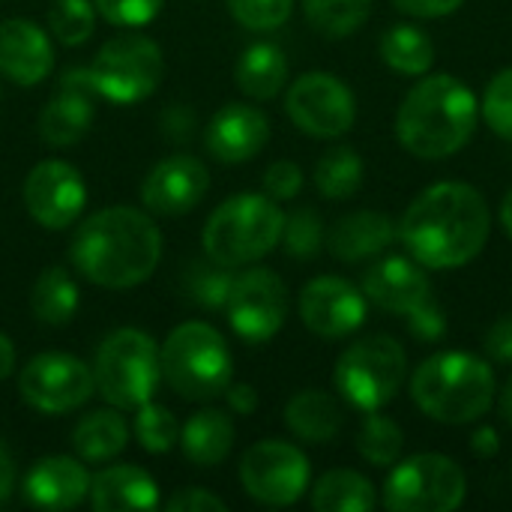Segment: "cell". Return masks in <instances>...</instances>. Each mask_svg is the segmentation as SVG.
Returning a JSON list of instances; mask_svg holds the SVG:
<instances>
[{"mask_svg": "<svg viewBox=\"0 0 512 512\" xmlns=\"http://www.w3.org/2000/svg\"><path fill=\"white\" fill-rule=\"evenodd\" d=\"M492 231L486 198L468 183H435L420 192L399 222V237L417 264L456 270L474 261Z\"/></svg>", "mask_w": 512, "mask_h": 512, "instance_id": "cell-1", "label": "cell"}, {"mask_svg": "<svg viewBox=\"0 0 512 512\" xmlns=\"http://www.w3.org/2000/svg\"><path fill=\"white\" fill-rule=\"evenodd\" d=\"M162 255V234L135 207H105L84 219L69 243L75 270L111 291L147 282Z\"/></svg>", "mask_w": 512, "mask_h": 512, "instance_id": "cell-2", "label": "cell"}, {"mask_svg": "<svg viewBox=\"0 0 512 512\" xmlns=\"http://www.w3.org/2000/svg\"><path fill=\"white\" fill-rule=\"evenodd\" d=\"M480 120V102L456 75H429L417 81L396 114L402 147L420 159H447L459 153Z\"/></svg>", "mask_w": 512, "mask_h": 512, "instance_id": "cell-3", "label": "cell"}, {"mask_svg": "<svg viewBox=\"0 0 512 512\" xmlns=\"http://www.w3.org/2000/svg\"><path fill=\"white\" fill-rule=\"evenodd\" d=\"M411 399L435 423L465 426L492 408L495 372L474 354L444 351L420 363L411 378Z\"/></svg>", "mask_w": 512, "mask_h": 512, "instance_id": "cell-4", "label": "cell"}, {"mask_svg": "<svg viewBox=\"0 0 512 512\" xmlns=\"http://www.w3.org/2000/svg\"><path fill=\"white\" fill-rule=\"evenodd\" d=\"M282 225L285 213L276 207L273 198L243 192L222 201L210 213L201 240L207 258L225 267H240L270 255L282 240Z\"/></svg>", "mask_w": 512, "mask_h": 512, "instance_id": "cell-5", "label": "cell"}, {"mask_svg": "<svg viewBox=\"0 0 512 512\" xmlns=\"http://www.w3.org/2000/svg\"><path fill=\"white\" fill-rule=\"evenodd\" d=\"M159 357L162 378L180 399L207 402L225 393V387L231 384V351L222 333L210 324H180L159 348Z\"/></svg>", "mask_w": 512, "mask_h": 512, "instance_id": "cell-6", "label": "cell"}, {"mask_svg": "<svg viewBox=\"0 0 512 512\" xmlns=\"http://www.w3.org/2000/svg\"><path fill=\"white\" fill-rule=\"evenodd\" d=\"M93 378L108 405L120 411H138L153 399L162 381L159 345L144 330H114L96 351Z\"/></svg>", "mask_w": 512, "mask_h": 512, "instance_id": "cell-7", "label": "cell"}, {"mask_svg": "<svg viewBox=\"0 0 512 512\" xmlns=\"http://www.w3.org/2000/svg\"><path fill=\"white\" fill-rule=\"evenodd\" d=\"M408 357L393 336H369L342 351L333 381L336 390L360 411H381L405 384Z\"/></svg>", "mask_w": 512, "mask_h": 512, "instance_id": "cell-8", "label": "cell"}, {"mask_svg": "<svg viewBox=\"0 0 512 512\" xmlns=\"http://www.w3.org/2000/svg\"><path fill=\"white\" fill-rule=\"evenodd\" d=\"M468 492L462 468L438 453L399 462L384 483V507L390 512H453Z\"/></svg>", "mask_w": 512, "mask_h": 512, "instance_id": "cell-9", "label": "cell"}, {"mask_svg": "<svg viewBox=\"0 0 512 512\" xmlns=\"http://www.w3.org/2000/svg\"><path fill=\"white\" fill-rule=\"evenodd\" d=\"M90 72L96 78V93L102 99L132 105L147 99L159 87L165 60L162 48L153 39L141 33H120L99 48Z\"/></svg>", "mask_w": 512, "mask_h": 512, "instance_id": "cell-10", "label": "cell"}, {"mask_svg": "<svg viewBox=\"0 0 512 512\" xmlns=\"http://www.w3.org/2000/svg\"><path fill=\"white\" fill-rule=\"evenodd\" d=\"M240 483L264 507H291L309 489V459L288 441H258L243 453Z\"/></svg>", "mask_w": 512, "mask_h": 512, "instance_id": "cell-11", "label": "cell"}, {"mask_svg": "<svg viewBox=\"0 0 512 512\" xmlns=\"http://www.w3.org/2000/svg\"><path fill=\"white\" fill-rule=\"evenodd\" d=\"M285 111L300 132L312 138H339L354 126L357 102L342 78L330 72H306L291 84Z\"/></svg>", "mask_w": 512, "mask_h": 512, "instance_id": "cell-12", "label": "cell"}, {"mask_svg": "<svg viewBox=\"0 0 512 512\" xmlns=\"http://www.w3.org/2000/svg\"><path fill=\"white\" fill-rule=\"evenodd\" d=\"M18 390L21 399L42 414H69L93 396L96 378L84 360L48 351L24 366Z\"/></svg>", "mask_w": 512, "mask_h": 512, "instance_id": "cell-13", "label": "cell"}, {"mask_svg": "<svg viewBox=\"0 0 512 512\" xmlns=\"http://www.w3.org/2000/svg\"><path fill=\"white\" fill-rule=\"evenodd\" d=\"M225 309L234 333L249 345H261L273 339L288 318V288L273 270L255 267L237 276Z\"/></svg>", "mask_w": 512, "mask_h": 512, "instance_id": "cell-14", "label": "cell"}, {"mask_svg": "<svg viewBox=\"0 0 512 512\" xmlns=\"http://www.w3.org/2000/svg\"><path fill=\"white\" fill-rule=\"evenodd\" d=\"M87 204V186L69 162L45 159L24 180V207L51 231L69 228Z\"/></svg>", "mask_w": 512, "mask_h": 512, "instance_id": "cell-15", "label": "cell"}, {"mask_svg": "<svg viewBox=\"0 0 512 512\" xmlns=\"http://www.w3.org/2000/svg\"><path fill=\"white\" fill-rule=\"evenodd\" d=\"M303 324L324 339H345L366 321V294L339 276H318L300 294Z\"/></svg>", "mask_w": 512, "mask_h": 512, "instance_id": "cell-16", "label": "cell"}, {"mask_svg": "<svg viewBox=\"0 0 512 512\" xmlns=\"http://www.w3.org/2000/svg\"><path fill=\"white\" fill-rule=\"evenodd\" d=\"M210 189V171L195 156L162 159L141 183V201L150 213L183 216L195 210Z\"/></svg>", "mask_w": 512, "mask_h": 512, "instance_id": "cell-17", "label": "cell"}, {"mask_svg": "<svg viewBox=\"0 0 512 512\" xmlns=\"http://www.w3.org/2000/svg\"><path fill=\"white\" fill-rule=\"evenodd\" d=\"M96 96V78L90 69L63 72L57 96L39 114V138L51 147H69L81 141L93 123Z\"/></svg>", "mask_w": 512, "mask_h": 512, "instance_id": "cell-18", "label": "cell"}, {"mask_svg": "<svg viewBox=\"0 0 512 512\" xmlns=\"http://www.w3.org/2000/svg\"><path fill=\"white\" fill-rule=\"evenodd\" d=\"M204 141H207V150L219 162H228V165L249 162L270 141V123L264 111H258L255 105L228 102L210 120Z\"/></svg>", "mask_w": 512, "mask_h": 512, "instance_id": "cell-19", "label": "cell"}, {"mask_svg": "<svg viewBox=\"0 0 512 512\" xmlns=\"http://www.w3.org/2000/svg\"><path fill=\"white\" fill-rule=\"evenodd\" d=\"M363 294L384 312L411 315L432 300V282L423 264L408 258H384L363 276Z\"/></svg>", "mask_w": 512, "mask_h": 512, "instance_id": "cell-20", "label": "cell"}, {"mask_svg": "<svg viewBox=\"0 0 512 512\" xmlns=\"http://www.w3.org/2000/svg\"><path fill=\"white\" fill-rule=\"evenodd\" d=\"M54 66V48L42 27L24 18L0 21V72L21 84L33 87L48 78Z\"/></svg>", "mask_w": 512, "mask_h": 512, "instance_id": "cell-21", "label": "cell"}, {"mask_svg": "<svg viewBox=\"0 0 512 512\" xmlns=\"http://www.w3.org/2000/svg\"><path fill=\"white\" fill-rule=\"evenodd\" d=\"M90 495V474L69 456L39 459L24 477V498L39 510H72Z\"/></svg>", "mask_w": 512, "mask_h": 512, "instance_id": "cell-22", "label": "cell"}, {"mask_svg": "<svg viewBox=\"0 0 512 512\" xmlns=\"http://www.w3.org/2000/svg\"><path fill=\"white\" fill-rule=\"evenodd\" d=\"M399 228L387 213L378 210H357L342 216L330 234H327V249L333 258L339 261H363L372 255H381L384 249H390V243L396 240Z\"/></svg>", "mask_w": 512, "mask_h": 512, "instance_id": "cell-23", "label": "cell"}, {"mask_svg": "<svg viewBox=\"0 0 512 512\" xmlns=\"http://www.w3.org/2000/svg\"><path fill=\"white\" fill-rule=\"evenodd\" d=\"M90 504L96 512H147L159 507V489L147 471L135 465H111L90 477Z\"/></svg>", "mask_w": 512, "mask_h": 512, "instance_id": "cell-24", "label": "cell"}, {"mask_svg": "<svg viewBox=\"0 0 512 512\" xmlns=\"http://www.w3.org/2000/svg\"><path fill=\"white\" fill-rule=\"evenodd\" d=\"M180 447H183V456L198 468H213V465L225 462V456L234 447L231 417L216 408L198 411L180 429Z\"/></svg>", "mask_w": 512, "mask_h": 512, "instance_id": "cell-25", "label": "cell"}, {"mask_svg": "<svg viewBox=\"0 0 512 512\" xmlns=\"http://www.w3.org/2000/svg\"><path fill=\"white\" fill-rule=\"evenodd\" d=\"M285 423L306 444H330L342 429V408L324 390H303L285 405Z\"/></svg>", "mask_w": 512, "mask_h": 512, "instance_id": "cell-26", "label": "cell"}, {"mask_svg": "<svg viewBox=\"0 0 512 512\" xmlns=\"http://www.w3.org/2000/svg\"><path fill=\"white\" fill-rule=\"evenodd\" d=\"M234 81L249 99H261V102L273 99L288 81V60H285L282 48H276L273 42L249 45L243 51V57L237 60Z\"/></svg>", "mask_w": 512, "mask_h": 512, "instance_id": "cell-27", "label": "cell"}, {"mask_svg": "<svg viewBox=\"0 0 512 512\" xmlns=\"http://www.w3.org/2000/svg\"><path fill=\"white\" fill-rule=\"evenodd\" d=\"M129 426L117 411H90L72 432V447L84 462H111L126 450Z\"/></svg>", "mask_w": 512, "mask_h": 512, "instance_id": "cell-28", "label": "cell"}, {"mask_svg": "<svg viewBox=\"0 0 512 512\" xmlns=\"http://www.w3.org/2000/svg\"><path fill=\"white\" fill-rule=\"evenodd\" d=\"M375 504V486L348 468L324 474L312 489V507L318 512H369Z\"/></svg>", "mask_w": 512, "mask_h": 512, "instance_id": "cell-29", "label": "cell"}, {"mask_svg": "<svg viewBox=\"0 0 512 512\" xmlns=\"http://www.w3.org/2000/svg\"><path fill=\"white\" fill-rule=\"evenodd\" d=\"M30 309L36 321L48 327H63L72 321L78 312V285L63 267H48L39 273L33 294H30Z\"/></svg>", "mask_w": 512, "mask_h": 512, "instance_id": "cell-30", "label": "cell"}, {"mask_svg": "<svg viewBox=\"0 0 512 512\" xmlns=\"http://www.w3.org/2000/svg\"><path fill=\"white\" fill-rule=\"evenodd\" d=\"M381 57L399 75H426L435 63V42L420 27L396 24L381 39Z\"/></svg>", "mask_w": 512, "mask_h": 512, "instance_id": "cell-31", "label": "cell"}, {"mask_svg": "<svg viewBox=\"0 0 512 512\" xmlns=\"http://www.w3.org/2000/svg\"><path fill=\"white\" fill-rule=\"evenodd\" d=\"M363 183V159L354 147H333L315 165V186L330 201L351 198Z\"/></svg>", "mask_w": 512, "mask_h": 512, "instance_id": "cell-32", "label": "cell"}, {"mask_svg": "<svg viewBox=\"0 0 512 512\" xmlns=\"http://www.w3.org/2000/svg\"><path fill=\"white\" fill-rule=\"evenodd\" d=\"M303 12L318 33L342 39L357 33L369 21L372 0H303Z\"/></svg>", "mask_w": 512, "mask_h": 512, "instance_id": "cell-33", "label": "cell"}, {"mask_svg": "<svg viewBox=\"0 0 512 512\" xmlns=\"http://www.w3.org/2000/svg\"><path fill=\"white\" fill-rule=\"evenodd\" d=\"M234 267H225L213 258L207 261H192L183 270V291L192 303L204 306V309H225L231 288L237 282V276L231 273Z\"/></svg>", "mask_w": 512, "mask_h": 512, "instance_id": "cell-34", "label": "cell"}, {"mask_svg": "<svg viewBox=\"0 0 512 512\" xmlns=\"http://www.w3.org/2000/svg\"><path fill=\"white\" fill-rule=\"evenodd\" d=\"M402 447H405L402 429H399L390 417H381V414L369 411V417L363 420L360 435H357V450H360V456H363L369 465H375V468H390V465L399 462Z\"/></svg>", "mask_w": 512, "mask_h": 512, "instance_id": "cell-35", "label": "cell"}, {"mask_svg": "<svg viewBox=\"0 0 512 512\" xmlns=\"http://www.w3.org/2000/svg\"><path fill=\"white\" fill-rule=\"evenodd\" d=\"M135 441L147 450V453H168L177 441H180V429H177V420L168 408L162 405H141L138 414H135Z\"/></svg>", "mask_w": 512, "mask_h": 512, "instance_id": "cell-36", "label": "cell"}, {"mask_svg": "<svg viewBox=\"0 0 512 512\" xmlns=\"http://www.w3.org/2000/svg\"><path fill=\"white\" fill-rule=\"evenodd\" d=\"M96 24V9L90 0H57L48 12V27L57 42L81 45L90 39Z\"/></svg>", "mask_w": 512, "mask_h": 512, "instance_id": "cell-37", "label": "cell"}, {"mask_svg": "<svg viewBox=\"0 0 512 512\" xmlns=\"http://www.w3.org/2000/svg\"><path fill=\"white\" fill-rule=\"evenodd\" d=\"M285 252L291 258H315L321 252V243H324V225H321V216L309 207H300L294 210L291 216H285V225H282V240Z\"/></svg>", "mask_w": 512, "mask_h": 512, "instance_id": "cell-38", "label": "cell"}, {"mask_svg": "<svg viewBox=\"0 0 512 512\" xmlns=\"http://www.w3.org/2000/svg\"><path fill=\"white\" fill-rule=\"evenodd\" d=\"M234 21L249 30H276L291 18L294 0H225Z\"/></svg>", "mask_w": 512, "mask_h": 512, "instance_id": "cell-39", "label": "cell"}, {"mask_svg": "<svg viewBox=\"0 0 512 512\" xmlns=\"http://www.w3.org/2000/svg\"><path fill=\"white\" fill-rule=\"evenodd\" d=\"M480 111L501 138H512V66L489 81Z\"/></svg>", "mask_w": 512, "mask_h": 512, "instance_id": "cell-40", "label": "cell"}, {"mask_svg": "<svg viewBox=\"0 0 512 512\" xmlns=\"http://www.w3.org/2000/svg\"><path fill=\"white\" fill-rule=\"evenodd\" d=\"M165 0H96V12L114 27H141L150 24Z\"/></svg>", "mask_w": 512, "mask_h": 512, "instance_id": "cell-41", "label": "cell"}, {"mask_svg": "<svg viewBox=\"0 0 512 512\" xmlns=\"http://www.w3.org/2000/svg\"><path fill=\"white\" fill-rule=\"evenodd\" d=\"M300 189H303V171H300V165H294L288 159H279V162H273L264 171V192H267V198H273V201H291Z\"/></svg>", "mask_w": 512, "mask_h": 512, "instance_id": "cell-42", "label": "cell"}, {"mask_svg": "<svg viewBox=\"0 0 512 512\" xmlns=\"http://www.w3.org/2000/svg\"><path fill=\"white\" fill-rule=\"evenodd\" d=\"M408 327H411V333H414L417 339H423V342H438V339L447 333V318H444V312L438 309L435 297H432L426 306H420L417 312L408 315Z\"/></svg>", "mask_w": 512, "mask_h": 512, "instance_id": "cell-43", "label": "cell"}, {"mask_svg": "<svg viewBox=\"0 0 512 512\" xmlns=\"http://www.w3.org/2000/svg\"><path fill=\"white\" fill-rule=\"evenodd\" d=\"M171 512H225L228 504L216 495H210L207 489H180L177 495L168 498L165 504Z\"/></svg>", "mask_w": 512, "mask_h": 512, "instance_id": "cell-44", "label": "cell"}, {"mask_svg": "<svg viewBox=\"0 0 512 512\" xmlns=\"http://www.w3.org/2000/svg\"><path fill=\"white\" fill-rule=\"evenodd\" d=\"M399 12L414 15V18H441L453 15L465 0H393Z\"/></svg>", "mask_w": 512, "mask_h": 512, "instance_id": "cell-45", "label": "cell"}, {"mask_svg": "<svg viewBox=\"0 0 512 512\" xmlns=\"http://www.w3.org/2000/svg\"><path fill=\"white\" fill-rule=\"evenodd\" d=\"M486 351L498 363H512V315L501 318L489 333H486Z\"/></svg>", "mask_w": 512, "mask_h": 512, "instance_id": "cell-46", "label": "cell"}, {"mask_svg": "<svg viewBox=\"0 0 512 512\" xmlns=\"http://www.w3.org/2000/svg\"><path fill=\"white\" fill-rule=\"evenodd\" d=\"M225 396H228V408L234 414H240V417H246V414H252L258 408V393L249 384H228Z\"/></svg>", "mask_w": 512, "mask_h": 512, "instance_id": "cell-47", "label": "cell"}, {"mask_svg": "<svg viewBox=\"0 0 512 512\" xmlns=\"http://www.w3.org/2000/svg\"><path fill=\"white\" fill-rule=\"evenodd\" d=\"M12 489H15V462L6 444L0 441V504L12 495Z\"/></svg>", "mask_w": 512, "mask_h": 512, "instance_id": "cell-48", "label": "cell"}, {"mask_svg": "<svg viewBox=\"0 0 512 512\" xmlns=\"http://www.w3.org/2000/svg\"><path fill=\"white\" fill-rule=\"evenodd\" d=\"M471 447H474V453L477 456H483V459H492L495 453H498V432L492 429V426H483V429H477L474 432V438H471Z\"/></svg>", "mask_w": 512, "mask_h": 512, "instance_id": "cell-49", "label": "cell"}, {"mask_svg": "<svg viewBox=\"0 0 512 512\" xmlns=\"http://www.w3.org/2000/svg\"><path fill=\"white\" fill-rule=\"evenodd\" d=\"M15 369V345L6 333H0V381L9 378Z\"/></svg>", "mask_w": 512, "mask_h": 512, "instance_id": "cell-50", "label": "cell"}, {"mask_svg": "<svg viewBox=\"0 0 512 512\" xmlns=\"http://www.w3.org/2000/svg\"><path fill=\"white\" fill-rule=\"evenodd\" d=\"M501 225H504L507 237L512 240V189L504 195V201H501Z\"/></svg>", "mask_w": 512, "mask_h": 512, "instance_id": "cell-51", "label": "cell"}, {"mask_svg": "<svg viewBox=\"0 0 512 512\" xmlns=\"http://www.w3.org/2000/svg\"><path fill=\"white\" fill-rule=\"evenodd\" d=\"M501 417L512 426V375L510 381H507V387L501 390Z\"/></svg>", "mask_w": 512, "mask_h": 512, "instance_id": "cell-52", "label": "cell"}]
</instances>
